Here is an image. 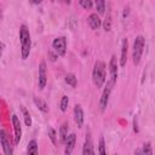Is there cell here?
<instances>
[{"instance_id": "obj_16", "label": "cell", "mask_w": 155, "mask_h": 155, "mask_svg": "<svg viewBox=\"0 0 155 155\" xmlns=\"http://www.w3.org/2000/svg\"><path fill=\"white\" fill-rule=\"evenodd\" d=\"M69 125H68V122H63V125L61 126V128H59V142L61 143H64L65 142V139H67V136H68V127Z\"/></svg>"}, {"instance_id": "obj_3", "label": "cell", "mask_w": 155, "mask_h": 155, "mask_svg": "<svg viewBox=\"0 0 155 155\" xmlns=\"http://www.w3.org/2000/svg\"><path fill=\"white\" fill-rule=\"evenodd\" d=\"M144 46H145V39L142 35H138L134 39V44H133V53H132V58H133V64L138 65L144 51Z\"/></svg>"}, {"instance_id": "obj_30", "label": "cell", "mask_w": 155, "mask_h": 155, "mask_svg": "<svg viewBox=\"0 0 155 155\" xmlns=\"http://www.w3.org/2000/svg\"><path fill=\"white\" fill-rule=\"evenodd\" d=\"M134 155H143V154H142V150H140V149H136V150H134Z\"/></svg>"}, {"instance_id": "obj_11", "label": "cell", "mask_w": 155, "mask_h": 155, "mask_svg": "<svg viewBox=\"0 0 155 155\" xmlns=\"http://www.w3.org/2000/svg\"><path fill=\"white\" fill-rule=\"evenodd\" d=\"M82 155H94L93 144H92V139H91L90 133L86 134V139H85L84 148H82Z\"/></svg>"}, {"instance_id": "obj_19", "label": "cell", "mask_w": 155, "mask_h": 155, "mask_svg": "<svg viewBox=\"0 0 155 155\" xmlns=\"http://www.w3.org/2000/svg\"><path fill=\"white\" fill-rule=\"evenodd\" d=\"M22 113H23V116H24V124H25L27 126H30V125H31V117H30L29 111H28L24 107H22Z\"/></svg>"}, {"instance_id": "obj_6", "label": "cell", "mask_w": 155, "mask_h": 155, "mask_svg": "<svg viewBox=\"0 0 155 155\" xmlns=\"http://www.w3.org/2000/svg\"><path fill=\"white\" fill-rule=\"evenodd\" d=\"M109 73H110V79L108 80V84L114 86L116 84V78H117V62H116V56H111L110 62H109Z\"/></svg>"}, {"instance_id": "obj_17", "label": "cell", "mask_w": 155, "mask_h": 155, "mask_svg": "<svg viewBox=\"0 0 155 155\" xmlns=\"http://www.w3.org/2000/svg\"><path fill=\"white\" fill-rule=\"evenodd\" d=\"M34 103H35V105H36L41 111L48 113V105H47V103H46L45 101H42V99L35 97V98H34Z\"/></svg>"}, {"instance_id": "obj_5", "label": "cell", "mask_w": 155, "mask_h": 155, "mask_svg": "<svg viewBox=\"0 0 155 155\" xmlns=\"http://www.w3.org/2000/svg\"><path fill=\"white\" fill-rule=\"evenodd\" d=\"M52 47L56 51V53L58 56H64L67 52V39L65 36H59L56 38L52 42Z\"/></svg>"}, {"instance_id": "obj_8", "label": "cell", "mask_w": 155, "mask_h": 155, "mask_svg": "<svg viewBox=\"0 0 155 155\" xmlns=\"http://www.w3.org/2000/svg\"><path fill=\"white\" fill-rule=\"evenodd\" d=\"M47 82V70H46V63L42 61L39 65V88L44 90Z\"/></svg>"}, {"instance_id": "obj_32", "label": "cell", "mask_w": 155, "mask_h": 155, "mask_svg": "<svg viewBox=\"0 0 155 155\" xmlns=\"http://www.w3.org/2000/svg\"><path fill=\"white\" fill-rule=\"evenodd\" d=\"M115 155H119V154H115Z\"/></svg>"}, {"instance_id": "obj_18", "label": "cell", "mask_w": 155, "mask_h": 155, "mask_svg": "<svg viewBox=\"0 0 155 155\" xmlns=\"http://www.w3.org/2000/svg\"><path fill=\"white\" fill-rule=\"evenodd\" d=\"M64 80H65V82H67L68 85H70L71 87H76V84H78V79H76L75 74H73V73H69V74H67Z\"/></svg>"}, {"instance_id": "obj_12", "label": "cell", "mask_w": 155, "mask_h": 155, "mask_svg": "<svg viewBox=\"0 0 155 155\" xmlns=\"http://www.w3.org/2000/svg\"><path fill=\"white\" fill-rule=\"evenodd\" d=\"M74 120H75V124L78 125V127L82 126V124H84V111H82L81 105H79V104H76L74 107Z\"/></svg>"}, {"instance_id": "obj_21", "label": "cell", "mask_w": 155, "mask_h": 155, "mask_svg": "<svg viewBox=\"0 0 155 155\" xmlns=\"http://www.w3.org/2000/svg\"><path fill=\"white\" fill-rule=\"evenodd\" d=\"M142 154H143V155H153V147H151L150 143H144V144H143Z\"/></svg>"}, {"instance_id": "obj_23", "label": "cell", "mask_w": 155, "mask_h": 155, "mask_svg": "<svg viewBox=\"0 0 155 155\" xmlns=\"http://www.w3.org/2000/svg\"><path fill=\"white\" fill-rule=\"evenodd\" d=\"M98 155H107L105 153V144L103 137L99 138V145H98Z\"/></svg>"}, {"instance_id": "obj_20", "label": "cell", "mask_w": 155, "mask_h": 155, "mask_svg": "<svg viewBox=\"0 0 155 155\" xmlns=\"http://www.w3.org/2000/svg\"><path fill=\"white\" fill-rule=\"evenodd\" d=\"M103 28H104L105 31H109L111 29V17H110V15L105 16L104 22H103Z\"/></svg>"}, {"instance_id": "obj_26", "label": "cell", "mask_w": 155, "mask_h": 155, "mask_svg": "<svg viewBox=\"0 0 155 155\" xmlns=\"http://www.w3.org/2000/svg\"><path fill=\"white\" fill-rule=\"evenodd\" d=\"M79 4H80V5H81V6L84 7V8H86V10H87V8L90 10V8L92 7V5H93L91 0H81V1L79 2Z\"/></svg>"}, {"instance_id": "obj_2", "label": "cell", "mask_w": 155, "mask_h": 155, "mask_svg": "<svg viewBox=\"0 0 155 155\" xmlns=\"http://www.w3.org/2000/svg\"><path fill=\"white\" fill-rule=\"evenodd\" d=\"M19 40H21V54L23 59H27L30 52V34L27 25L22 24L19 29Z\"/></svg>"}, {"instance_id": "obj_13", "label": "cell", "mask_w": 155, "mask_h": 155, "mask_svg": "<svg viewBox=\"0 0 155 155\" xmlns=\"http://www.w3.org/2000/svg\"><path fill=\"white\" fill-rule=\"evenodd\" d=\"M127 50H128V40L124 39L122 40V46H121V57H120V65L125 67L127 62Z\"/></svg>"}, {"instance_id": "obj_9", "label": "cell", "mask_w": 155, "mask_h": 155, "mask_svg": "<svg viewBox=\"0 0 155 155\" xmlns=\"http://www.w3.org/2000/svg\"><path fill=\"white\" fill-rule=\"evenodd\" d=\"M12 125H13V131H15V144L17 145L22 138V127H21V121L17 115H12Z\"/></svg>"}, {"instance_id": "obj_28", "label": "cell", "mask_w": 155, "mask_h": 155, "mask_svg": "<svg viewBox=\"0 0 155 155\" xmlns=\"http://www.w3.org/2000/svg\"><path fill=\"white\" fill-rule=\"evenodd\" d=\"M133 130L134 132H138V126H137V117L133 119Z\"/></svg>"}, {"instance_id": "obj_7", "label": "cell", "mask_w": 155, "mask_h": 155, "mask_svg": "<svg viewBox=\"0 0 155 155\" xmlns=\"http://www.w3.org/2000/svg\"><path fill=\"white\" fill-rule=\"evenodd\" d=\"M113 87L114 86H111L110 84L107 82V86L103 90V93H102V97H101V101H99V110L102 113L107 109V105H108V102H109V96H110V92H111Z\"/></svg>"}, {"instance_id": "obj_22", "label": "cell", "mask_w": 155, "mask_h": 155, "mask_svg": "<svg viewBox=\"0 0 155 155\" xmlns=\"http://www.w3.org/2000/svg\"><path fill=\"white\" fill-rule=\"evenodd\" d=\"M68 103H69V98L68 96H63L62 99H61V103H59V107H61V110L62 111H65L67 108H68Z\"/></svg>"}, {"instance_id": "obj_10", "label": "cell", "mask_w": 155, "mask_h": 155, "mask_svg": "<svg viewBox=\"0 0 155 155\" xmlns=\"http://www.w3.org/2000/svg\"><path fill=\"white\" fill-rule=\"evenodd\" d=\"M75 142H76V134L75 133H70L67 136V139H65V149H64V153L65 155H70L75 148Z\"/></svg>"}, {"instance_id": "obj_14", "label": "cell", "mask_w": 155, "mask_h": 155, "mask_svg": "<svg viewBox=\"0 0 155 155\" xmlns=\"http://www.w3.org/2000/svg\"><path fill=\"white\" fill-rule=\"evenodd\" d=\"M87 21H88V24H90L91 29H93V30L94 29H98L101 27V18H99V16L97 13H91L88 16Z\"/></svg>"}, {"instance_id": "obj_24", "label": "cell", "mask_w": 155, "mask_h": 155, "mask_svg": "<svg viewBox=\"0 0 155 155\" xmlns=\"http://www.w3.org/2000/svg\"><path fill=\"white\" fill-rule=\"evenodd\" d=\"M96 7H97L99 13H104V11H105V2L103 0H97L96 1Z\"/></svg>"}, {"instance_id": "obj_1", "label": "cell", "mask_w": 155, "mask_h": 155, "mask_svg": "<svg viewBox=\"0 0 155 155\" xmlns=\"http://www.w3.org/2000/svg\"><path fill=\"white\" fill-rule=\"evenodd\" d=\"M105 76H107L105 63L102 61H97L92 70V81L97 88H101L103 86V84L105 82Z\"/></svg>"}, {"instance_id": "obj_27", "label": "cell", "mask_w": 155, "mask_h": 155, "mask_svg": "<svg viewBox=\"0 0 155 155\" xmlns=\"http://www.w3.org/2000/svg\"><path fill=\"white\" fill-rule=\"evenodd\" d=\"M48 57H50V59H51L52 62H54V61L57 59V57H58V54H57V53H53L52 51H48Z\"/></svg>"}, {"instance_id": "obj_25", "label": "cell", "mask_w": 155, "mask_h": 155, "mask_svg": "<svg viewBox=\"0 0 155 155\" xmlns=\"http://www.w3.org/2000/svg\"><path fill=\"white\" fill-rule=\"evenodd\" d=\"M48 136H50V139L52 140L53 144L57 143V134H56V131L53 128H48Z\"/></svg>"}, {"instance_id": "obj_29", "label": "cell", "mask_w": 155, "mask_h": 155, "mask_svg": "<svg viewBox=\"0 0 155 155\" xmlns=\"http://www.w3.org/2000/svg\"><path fill=\"white\" fill-rule=\"evenodd\" d=\"M4 48H5V44H4L2 41H0V56L2 54V52H4Z\"/></svg>"}, {"instance_id": "obj_15", "label": "cell", "mask_w": 155, "mask_h": 155, "mask_svg": "<svg viewBox=\"0 0 155 155\" xmlns=\"http://www.w3.org/2000/svg\"><path fill=\"white\" fill-rule=\"evenodd\" d=\"M27 155H39L38 142H36L35 139L29 140V143H28V149H27Z\"/></svg>"}, {"instance_id": "obj_33", "label": "cell", "mask_w": 155, "mask_h": 155, "mask_svg": "<svg viewBox=\"0 0 155 155\" xmlns=\"http://www.w3.org/2000/svg\"><path fill=\"white\" fill-rule=\"evenodd\" d=\"M0 155H1V154H0Z\"/></svg>"}, {"instance_id": "obj_31", "label": "cell", "mask_w": 155, "mask_h": 155, "mask_svg": "<svg viewBox=\"0 0 155 155\" xmlns=\"http://www.w3.org/2000/svg\"><path fill=\"white\" fill-rule=\"evenodd\" d=\"M0 16H1V7H0Z\"/></svg>"}, {"instance_id": "obj_4", "label": "cell", "mask_w": 155, "mask_h": 155, "mask_svg": "<svg viewBox=\"0 0 155 155\" xmlns=\"http://www.w3.org/2000/svg\"><path fill=\"white\" fill-rule=\"evenodd\" d=\"M0 142L2 145L4 155H13V145L11 143V138L5 130H0Z\"/></svg>"}]
</instances>
